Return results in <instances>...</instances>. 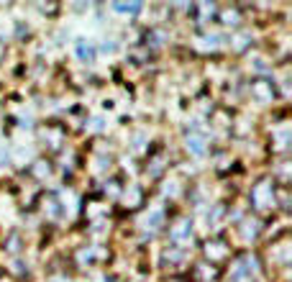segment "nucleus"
Segmentation results:
<instances>
[{
  "label": "nucleus",
  "mask_w": 292,
  "mask_h": 282,
  "mask_svg": "<svg viewBox=\"0 0 292 282\" xmlns=\"http://www.w3.org/2000/svg\"><path fill=\"white\" fill-rule=\"evenodd\" d=\"M249 198H251L254 210L269 213V210L277 205V182H274V177H261V180H256V185L251 187Z\"/></svg>",
  "instance_id": "obj_1"
},
{
  "label": "nucleus",
  "mask_w": 292,
  "mask_h": 282,
  "mask_svg": "<svg viewBox=\"0 0 292 282\" xmlns=\"http://www.w3.org/2000/svg\"><path fill=\"white\" fill-rule=\"evenodd\" d=\"M39 139L44 141V146H47L49 151H59L64 146V139H67V131L62 123H44L39 128Z\"/></svg>",
  "instance_id": "obj_2"
},
{
  "label": "nucleus",
  "mask_w": 292,
  "mask_h": 282,
  "mask_svg": "<svg viewBox=\"0 0 292 282\" xmlns=\"http://www.w3.org/2000/svg\"><path fill=\"white\" fill-rule=\"evenodd\" d=\"M203 254H205V259L210 264H223L228 259V254H231V246H228V241L223 236H213V238H208V241L203 244Z\"/></svg>",
  "instance_id": "obj_3"
},
{
  "label": "nucleus",
  "mask_w": 292,
  "mask_h": 282,
  "mask_svg": "<svg viewBox=\"0 0 292 282\" xmlns=\"http://www.w3.org/2000/svg\"><path fill=\"white\" fill-rule=\"evenodd\" d=\"M190 238H192V221L190 218H177L172 226H169V241L177 246V249H182L185 244H190Z\"/></svg>",
  "instance_id": "obj_4"
},
{
  "label": "nucleus",
  "mask_w": 292,
  "mask_h": 282,
  "mask_svg": "<svg viewBox=\"0 0 292 282\" xmlns=\"http://www.w3.org/2000/svg\"><path fill=\"white\" fill-rule=\"evenodd\" d=\"M249 90H251V98H254L256 103H272L274 95H277L274 82H272V80H266V77H256V80H251Z\"/></svg>",
  "instance_id": "obj_5"
},
{
  "label": "nucleus",
  "mask_w": 292,
  "mask_h": 282,
  "mask_svg": "<svg viewBox=\"0 0 292 282\" xmlns=\"http://www.w3.org/2000/svg\"><path fill=\"white\" fill-rule=\"evenodd\" d=\"M164 169H167V154H164V151H154V154L149 157V162H146L149 180H159L164 175Z\"/></svg>",
  "instance_id": "obj_6"
},
{
  "label": "nucleus",
  "mask_w": 292,
  "mask_h": 282,
  "mask_svg": "<svg viewBox=\"0 0 292 282\" xmlns=\"http://www.w3.org/2000/svg\"><path fill=\"white\" fill-rule=\"evenodd\" d=\"M121 192H123V203H126L128 210H136L139 205H144V190L139 185H128Z\"/></svg>",
  "instance_id": "obj_7"
},
{
  "label": "nucleus",
  "mask_w": 292,
  "mask_h": 282,
  "mask_svg": "<svg viewBox=\"0 0 292 282\" xmlns=\"http://www.w3.org/2000/svg\"><path fill=\"white\" fill-rule=\"evenodd\" d=\"M192 11H195V24H197V26L210 24V21L215 18V13H218V8H215L213 3H197Z\"/></svg>",
  "instance_id": "obj_8"
},
{
  "label": "nucleus",
  "mask_w": 292,
  "mask_h": 282,
  "mask_svg": "<svg viewBox=\"0 0 292 282\" xmlns=\"http://www.w3.org/2000/svg\"><path fill=\"white\" fill-rule=\"evenodd\" d=\"M105 254L98 249V246H82L80 251H77V262L82 264V267H87V264H95L98 259H103Z\"/></svg>",
  "instance_id": "obj_9"
},
{
  "label": "nucleus",
  "mask_w": 292,
  "mask_h": 282,
  "mask_svg": "<svg viewBox=\"0 0 292 282\" xmlns=\"http://www.w3.org/2000/svg\"><path fill=\"white\" fill-rule=\"evenodd\" d=\"M185 144H187V151H190L192 157H203L205 151H208V146H205V136H200V134H187Z\"/></svg>",
  "instance_id": "obj_10"
},
{
  "label": "nucleus",
  "mask_w": 292,
  "mask_h": 282,
  "mask_svg": "<svg viewBox=\"0 0 292 282\" xmlns=\"http://www.w3.org/2000/svg\"><path fill=\"white\" fill-rule=\"evenodd\" d=\"M238 231H241V236H243V241H254V238L259 236V231H261V223H259V218H246V221L238 226Z\"/></svg>",
  "instance_id": "obj_11"
},
{
  "label": "nucleus",
  "mask_w": 292,
  "mask_h": 282,
  "mask_svg": "<svg viewBox=\"0 0 292 282\" xmlns=\"http://www.w3.org/2000/svg\"><path fill=\"white\" fill-rule=\"evenodd\" d=\"M162 223H164V210L162 208H154L149 215H146V218H144V228L149 231V233H154V231H159L162 228Z\"/></svg>",
  "instance_id": "obj_12"
},
{
  "label": "nucleus",
  "mask_w": 292,
  "mask_h": 282,
  "mask_svg": "<svg viewBox=\"0 0 292 282\" xmlns=\"http://www.w3.org/2000/svg\"><path fill=\"white\" fill-rule=\"evenodd\" d=\"M41 203H44V205H41V210H44V215H47V218H52V221H54V218H59L62 208H59V198H57L54 192H49Z\"/></svg>",
  "instance_id": "obj_13"
},
{
  "label": "nucleus",
  "mask_w": 292,
  "mask_h": 282,
  "mask_svg": "<svg viewBox=\"0 0 292 282\" xmlns=\"http://www.w3.org/2000/svg\"><path fill=\"white\" fill-rule=\"evenodd\" d=\"M29 172H31L36 180H47V177L52 175V162H49V159H36V162L29 167Z\"/></svg>",
  "instance_id": "obj_14"
},
{
  "label": "nucleus",
  "mask_w": 292,
  "mask_h": 282,
  "mask_svg": "<svg viewBox=\"0 0 292 282\" xmlns=\"http://www.w3.org/2000/svg\"><path fill=\"white\" fill-rule=\"evenodd\" d=\"M218 18H220V24H223V26H238L243 16H241L238 8H223Z\"/></svg>",
  "instance_id": "obj_15"
},
{
  "label": "nucleus",
  "mask_w": 292,
  "mask_h": 282,
  "mask_svg": "<svg viewBox=\"0 0 292 282\" xmlns=\"http://www.w3.org/2000/svg\"><path fill=\"white\" fill-rule=\"evenodd\" d=\"M75 49H77V57H80L82 62H95V47L90 44V41L80 39L77 44H75Z\"/></svg>",
  "instance_id": "obj_16"
},
{
  "label": "nucleus",
  "mask_w": 292,
  "mask_h": 282,
  "mask_svg": "<svg viewBox=\"0 0 292 282\" xmlns=\"http://www.w3.org/2000/svg\"><path fill=\"white\" fill-rule=\"evenodd\" d=\"M249 47H251V34H236V36L231 39V49H233L236 54L246 52Z\"/></svg>",
  "instance_id": "obj_17"
},
{
  "label": "nucleus",
  "mask_w": 292,
  "mask_h": 282,
  "mask_svg": "<svg viewBox=\"0 0 292 282\" xmlns=\"http://www.w3.org/2000/svg\"><path fill=\"white\" fill-rule=\"evenodd\" d=\"M195 277H200V282H210L218 277V269L210 267V264H197L195 267Z\"/></svg>",
  "instance_id": "obj_18"
},
{
  "label": "nucleus",
  "mask_w": 292,
  "mask_h": 282,
  "mask_svg": "<svg viewBox=\"0 0 292 282\" xmlns=\"http://www.w3.org/2000/svg\"><path fill=\"white\" fill-rule=\"evenodd\" d=\"M218 44H220V36H215V34H203V36H200V44H197V47L205 49V52H208V49L213 52V49H218Z\"/></svg>",
  "instance_id": "obj_19"
},
{
  "label": "nucleus",
  "mask_w": 292,
  "mask_h": 282,
  "mask_svg": "<svg viewBox=\"0 0 292 282\" xmlns=\"http://www.w3.org/2000/svg\"><path fill=\"white\" fill-rule=\"evenodd\" d=\"M118 13H123V16H136L139 11H141V6L139 3H116L113 6Z\"/></svg>",
  "instance_id": "obj_20"
},
{
  "label": "nucleus",
  "mask_w": 292,
  "mask_h": 282,
  "mask_svg": "<svg viewBox=\"0 0 292 282\" xmlns=\"http://www.w3.org/2000/svg\"><path fill=\"white\" fill-rule=\"evenodd\" d=\"M162 44H164V34L156 31V29H151L146 34V47H162Z\"/></svg>",
  "instance_id": "obj_21"
},
{
  "label": "nucleus",
  "mask_w": 292,
  "mask_h": 282,
  "mask_svg": "<svg viewBox=\"0 0 292 282\" xmlns=\"http://www.w3.org/2000/svg\"><path fill=\"white\" fill-rule=\"evenodd\" d=\"M185 256V251L182 249H177V246H169L167 251H164V262H169V264H177L179 259Z\"/></svg>",
  "instance_id": "obj_22"
},
{
  "label": "nucleus",
  "mask_w": 292,
  "mask_h": 282,
  "mask_svg": "<svg viewBox=\"0 0 292 282\" xmlns=\"http://www.w3.org/2000/svg\"><path fill=\"white\" fill-rule=\"evenodd\" d=\"M21 246H24L21 236H18V233H11V236H8V241H6V249H8L11 254H18V251H21Z\"/></svg>",
  "instance_id": "obj_23"
},
{
  "label": "nucleus",
  "mask_w": 292,
  "mask_h": 282,
  "mask_svg": "<svg viewBox=\"0 0 292 282\" xmlns=\"http://www.w3.org/2000/svg\"><path fill=\"white\" fill-rule=\"evenodd\" d=\"M272 251H274V259H279L282 264H287V262H289V249H287L284 244H274V246H272Z\"/></svg>",
  "instance_id": "obj_24"
},
{
  "label": "nucleus",
  "mask_w": 292,
  "mask_h": 282,
  "mask_svg": "<svg viewBox=\"0 0 292 282\" xmlns=\"http://www.w3.org/2000/svg\"><path fill=\"white\" fill-rule=\"evenodd\" d=\"M213 121H218V126H231V123L226 121V111H215V113H213Z\"/></svg>",
  "instance_id": "obj_25"
},
{
  "label": "nucleus",
  "mask_w": 292,
  "mask_h": 282,
  "mask_svg": "<svg viewBox=\"0 0 292 282\" xmlns=\"http://www.w3.org/2000/svg\"><path fill=\"white\" fill-rule=\"evenodd\" d=\"M105 192H110V195H118V192H121L118 180H110V182H105Z\"/></svg>",
  "instance_id": "obj_26"
},
{
  "label": "nucleus",
  "mask_w": 292,
  "mask_h": 282,
  "mask_svg": "<svg viewBox=\"0 0 292 282\" xmlns=\"http://www.w3.org/2000/svg\"><path fill=\"white\" fill-rule=\"evenodd\" d=\"M13 274H18V277H26L29 274V269H24V262H13V269H11Z\"/></svg>",
  "instance_id": "obj_27"
},
{
  "label": "nucleus",
  "mask_w": 292,
  "mask_h": 282,
  "mask_svg": "<svg viewBox=\"0 0 292 282\" xmlns=\"http://www.w3.org/2000/svg\"><path fill=\"white\" fill-rule=\"evenodd\" d=\"M220 213H223V205H215L213 213H208V223H215V221L220 218Z\"/></svg>",
  "instance_id": "obj_28"
},
{
  "label": "nucleus",
  "mask_w": 292,
  "mask_h": 282,
  "mask_svg": "<svg viewBox=\"0 0 292 282\" xmlns=\"http://www.w3.org/2000/svg\"><path fill=\"white\" fill-rule=\"evenodd\" d=\"M98 169H110V157H98Z\"/></svg>",
  "instance_id": "obj_29"
},
{
  "label": "nucleus",
  "mask_w": 292,
  "mask_h": 282,
  "mask_svg": "<svg viewBox=\"0 0 292 282\" xmlns=\"http://www.w3.org/2000/svg\"><path fill=\"white\" fill-rule=\"evenodd\" d=\"M164 192H167V195H172V198H174V195L179 192V187H177V182H169V185L164 187Z\"/></svg>",
  "instance_id": "obj_30"
},
{
  "label": "nucleus",
  "mask_w": 292,
  "mask_h": 282,
  "mask_svg": "<svg viewBox=\"0 0 292 282\" xmlns=\"http://www.w3.org/2000/svg\"><path fill=\"white\" fill-rule=\"evenodd\" d=\"M39 11H41V13H54V11H57V6H47V3H39Z\"/></svg>",
  "instance_id": "obj_31"
},
{
  "label": "nucleus",
  "mask_w": 292,
  "mask_h": 282,
  "mask_svg": "<svg viewBox=\"0 0 292 282\" xmlns=\"http://www.w3.org/2000/svg\"><path fill=\"white\" fill-rule=\"evenodd\" d=\"M6 162H8V154H6V149H3V146H0V167H3Z\"/></svg>",
  "instance_id": "obj_32"
},
{
  "label": "nucleus",
  "mask_w": 292,
  "mask_h": 282,
  "mask_svg": "<svg viewBox=\"0 0 292 282\" xmlns=\"http://www.w3.org/2000/svg\"><path fill=\"white\" fill-rule=\"evenodd\" d=\"M113 49H116L113 41H105V44H103V52H113Z\"/></svg>",
  "instance_id": "obj_33"
},
{
  "label": "nucleus",
  "mask_w": 292,
  "mask_h": 282,
  "mask_svg": "<svg viewBox=\"0 0 292 282\" xmlns=\"http://www.w3.org/2000/svg\"><path fill=\"white\" fill-rule=\"evenodd\" d=\"M169 282H185V279H179V277H172V279H169Z\"/></svg>",
  "instance_id": "obj_34"
}]
</instances>
